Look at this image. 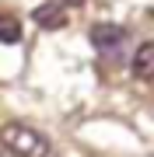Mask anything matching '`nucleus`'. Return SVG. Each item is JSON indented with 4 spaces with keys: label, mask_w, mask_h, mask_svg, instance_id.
<instances>
[{
    "label": "nucleus",
    "mask_w": 154,
    "mask_h": 157,
    "mask_svg": "<svg viewBox=\"0 0 154 157\" xmlns=\"http://www.w3.org/2000/svg\"><path fill=\"white\" fill-rule=\"evenodd\" d=\"M130 70L137 80H154V42H144L133 49L130 56Z\"/></svg>",
    "instance_id": "obj_4"
},
{
    "label": "nucleus",
    "mask_w": 154,
    "mask_h": 157,
    "mask_svg": "<svg viewBox=\"0 0 154 157\" xmlns=\"http://www.w3.org/2000/svg\"><path fill=\"white\" fill-rule=\"evenodd\" d=\"M0 143H4L14 157H49V140L39 129L25 126V122L0 126Z\"/></svg>",
    "instance_id": "obj_1"
},
{
    "label": "nucleus",
    "mask_w": 154,
    "mask_h": 157,
    "mask_svg": "<svg viewBox=\"0 0 154 157\" xmlns=\"http://www.w3.org/2000/svg\"><path fill=\"white\" fill-rule=\"evenodd\" d=\"M63 4H67V7H81L84 0H63Z\"/></svg>",
    "instance_id": "obj_6"
},
{
    "label": "nucleus",
    "mask_w": 154,
    "mask_h": 157,
    "mask_svg": "<svg viewBox=\"0 0 154 157\" xmlns=\"http://www.w3.org/2000/svg\"><path fill=\"white\" fill-rule=\"evenodd\" d=\"M0 42L4 45L21 42V25H18L14 17H7V14H0Z\"/></svg>",
    "instance_id": "obj_5"
},
{
    "label": "nucleus",
    "mask_w": 154,
    "mask_h": 157,
    "mask_svg": "<svg viewBox=\"0 0 154 157\" xmlns=\"http://www.w3.org/2000/svg\"><path fill=\"white\" fill-rule=\"evenodd\" d=\"M91 45L109 63H123L126 52H130V39H126V28L119 25H95L91 28Z\"/></svg>",
    "instance_id": "obj_2"
},
{
    "label": "nucleus",
    "mask_w": 154,
    "mask_h": 157,
    "mask_svg": "<svg viewBox=\"0 0 154 157\" xmlns=\"http://www.w3.org/2000/svg\"><path fill=\"white\" fill-rule=\"evenodd\" d=\"M32 21L39 25V28H63V25H67V7L63 4H56V0H49V4H39L32 11Z\"/></svg>",
    "instance_id": "obj_3"
}]
</instances>
